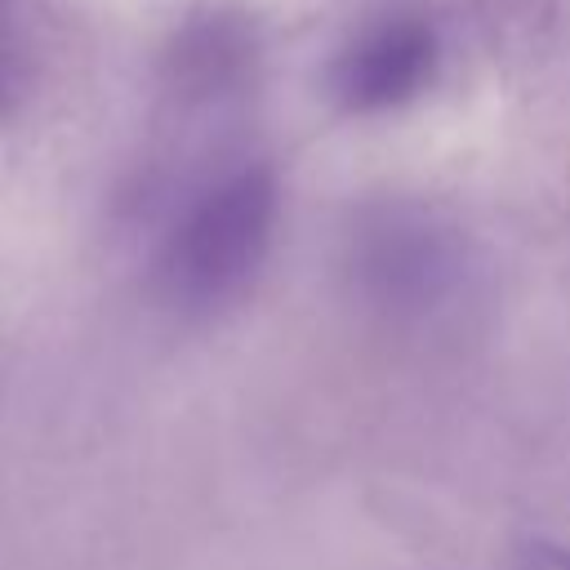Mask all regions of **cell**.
I'll list each match as a JSON object with an SVG mask.
<instances>
[{
    "mask_svg": "<svg viewBox=\"0 0 570 570\" xmlns=\"http://www.w3.org/2000/svg\"><path fill=\"white\" fill-rule=\"evenodd\" d=\"M459 258L454 249L441 240L436 227L428 223H405V218H392L383 227H374L365 254H361V272L370 276L374 294L379 298H392V303H428L436 298L450 276H454Z\"/></svg>",
    "mask_w": 570,
    "mask_h": 570,
    "instance_id": "cell-3",
    "label": "cell"
},
{
    "mask_svg": "<svg viewBox=\"0 0 570 570\" xmlns=\"http://www.w3.org/2000/svg\"><path fill=\"white\" fill-rule=\"evenodd\" d=\"M436 62L441 40L423 13H379L334 53L330 94L352 116L392 111L432 85Z\"/></svg>",
    "mask_w": 570,
    "mask_h": 570,
    "instance_id": "cell-2",
    "label": "cell"
},
{
    "mask_svg": "<svg viewBox=\"0 0 570 570\" xmlns=\"http://www.w3.org/2000/svg\"><path fill=\"white\" fill-rule=\"evenodd\" d=\"M254 58V36L236 13H200L191 18L169 49V85L183 98L227 94Z\"/></svg>",
    "mask_w": 570,
    "mask_h": 570,
    "instance_id": "cell-4",
    "label": "cell"
},
{
    "mask_svg": "<svg viewBox=\"0 0 570 570\" xmlns=\"http://www.w3.org/2000/svg\"><path fill=\"white\" fill-rule=\"evenodd\" d=\"M31 31L18 0H0V120H9L31 89Z\"/></svg>",
    "mask_w": 570,
    "mask_h": 570,
    "instance_id": "cell-5",
    "label": "cell"
},
{
    "mask_svg": "<svg viewBox=\"0 0 570 570\" xmlns=\"http://www.w3.org/2000/svg\"><path fill=\"white\" fill-rule=\"evenodd\" d=\"M276 227V174L236 165L183 200L156 249V289L183 312L236 298L258 272Z\"/></svg>",
    "mask_w": 570,
    "mask_h": 570,
    "instance_id": "cell-1",
    "label": "cell"
},
{
    "mask_svg": "<svg viewBox=\"0 0 570 570\" xmlns=\"http://www.w3.org/2000/svg\"><path fill=\"white\" fill-rule=\"evenodd\" d=\"M508 570H570V548H557V543H530L512 557Z\"/></svg>",
    "mask_w": 570,
    "mask_h": 570,
    "instance_id": "cell-6",
    "label": "cell"
}]
</instances>
